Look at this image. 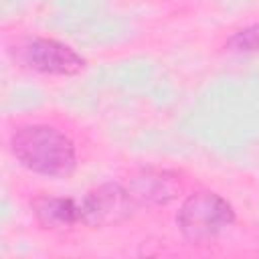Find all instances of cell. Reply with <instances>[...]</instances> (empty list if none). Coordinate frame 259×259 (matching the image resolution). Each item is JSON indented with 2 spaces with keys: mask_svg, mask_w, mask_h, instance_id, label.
<instances>
[{
  "mask_svg": "<svg viewBox=\"0 0 259 259\" xmlns=\"http://www.w3.org/2000/svg\"><path fill=\"white\" fill-rule=\"evenodd\" d=\"M10 148L18 162L36 174L63 178L75 168V148L71 140L49 125H26L16 130Z\"/></svg>",
  "mask_w": 259,
  "mask_h": 259,
  "instance_id": "6da1fadb",
  "label": "cell"
},
{
  "mask_svg": "<svg viewBox=\"0 0 259 259\" xmlns=\"http://www.w3.org/2000/svg\"><path fill=\"white\" fill-rule=\"evenodd\" d=\"M235 219L231 204L214 192H196L178 210V227L192 243H206L221 235Z\"/></svg>",
  "mask_w": 259,
  "mask_h": 259,
  "instance_id": "7a4b0ae2",
  "label": "cell"
},
{
  "mask_svg": "<svg viewBox=\"0 0 259 259\" xmlns=\"http://www.w3.org/2000/svg\"><path fill=\"white\" fill-rule=\"evenodd\" d=\"M81 221L91 227L117 223L132 212V196L119 184H103L79 202Z\"/></svg>",
  "mask_w": 259,
  "mask_h": 259,
  "instance_id": "3957f363",
  "label": "cell"
},
{
  "mask_svg": "<svg viewBox=\"0 0 259 259\" xmlns=\"http://www.w3.org/2000/svg\"><path fill=\"white\" fill-rule=\"evenodd\" d=\"M24 61L34 71L47 75H75L83 69V59L69 49L51 38H36L26 45Z\"/></svg>",
  "mask_w": 259,
  "mask_h": 259,
  "instance_id": "277c9868",
  "label": "cell"
},
{
  "mask_svg": "<svg viewBox=\"0 0 259 259\" xmlns=\"http://www.w3.org/2000/svg\"><path fill=\"white\" fill-rule=\"evenodd\" d=\"M32 210L36 219L47 227H69L81 221L79 202L71 198L38 196L32 200Z\"/></svg>",
  "mask_w": 259,
  "mask_h": 259,
  "instance_id": "5b68a950",
  "label": "cell"
},
{
  "mask_svg": "<svg viewBox=\"0 0 259 259\" xmlns=\"http://www.w3.org/2000/svg\"><path fill=\"white\" fill-rule=\"evenodd\" d=\"M136 194H142L144 200L150 202H166L174 196L176 186L172 178H166V174H158V176H148V178H140L136 182Z\"/></svg>",
  "mask_w": 259,
  "mask_h": 259,
  "instance_id": "8992f818",
  "label": "cell"
},
{
  "mask_svg": "<svg viewBox=\"0 0 259 259\" xmlns=\"http://www.w3.org/2000/svg\"><path fill=\"white\" fill-rule=\"evenodd\" d=\"M227 47L231 51H237V53H255V51H259V24L237 30L227 40Z\"/></svg>",
  "mask_w": 259,
  "mask_h": 259,
  "instance_id": "52a82bcc",
  "label": "cell"
}]
</instances>
